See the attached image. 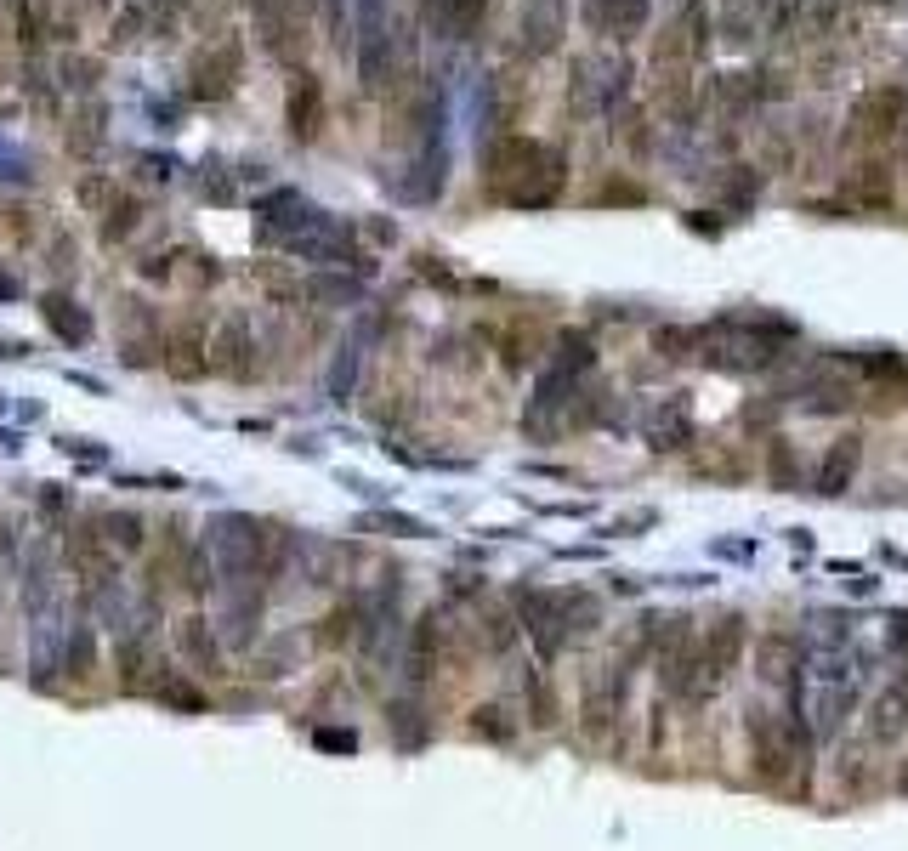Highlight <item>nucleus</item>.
<instances>
[{"label": "nucleus", "instance_id": "obj_8", "mask_svg": "<svg viewBox=\"0 0 908 851\" xmlns=\"http://www.w3.org/2000/svg\"><path fill=\"white\" fill-rule=\"evenodd\" d=\"M69 556H74V568H80L91 585H103V579L114 574V556H108L103 534H91V528H80V534L69 539Z\"/></svg>", "mask_w": 908, "mask_h": 851}, {"label": "nucleus", "instance_id": "obj_12", "mask_svg": "<svg viewBox=\"0 0 908 851\" xmlns=\"http://www.w3.org/2000/svg\"><path fill=\"white\" fill-rule=\"evenodd\" d=\"M233 74H239V52L222 46L216 57L199 63V86H193V97H227V91H233Z\"/></svg>", "mask_w": 908, "mask_h": 851}, {"label": "nucleus", "instance_id": "obj_15", "mask_svg": "<svg viewBox=\"0 0 908 851\" xmlns=\"http://www.w3.org/2000/svg\"><path fill=\"white\" fill-rule=\"evenodd\" d=\"M681 437H687V403H664L659 420H653V443H659V449H676Z\"/></svg>", "mask_w": 908, "mask_h": 851}, {"label": "nucleus", "instance_id": "obj_7", "mask_svg": "<svg viewBox=\"0 0 908 851\" xmlns=\"http://www.w3.org/2000/svg\"><path fill=\"white\" fill-rule=\"evenodd\" d=\"M857 454H863V443H857V437H840L835 449L823 454V466H818V494H840V488L852 483Z\"/></svg>", "mask_w": 908, "mask_h": 851}, {"label": "nucleus", "instance_id": "obj_13", "mask_svg": "<svg viewBox=\"0 0 908 851\" xmlns=\"http://www.w3.org/2000/svg\"><path fill=\"white\" fill-rule=\"evenodd\" d=\"M846 199H857V205H886L891 199V176L886 165H852V176H846Z\"/></svg>", "mask_w": 908, "mask_h": 851}, {"label": "nucleus", "instance_id": "obj_5", "mask_svg": "<svg viewBox=\"0 0 908 851\" xmlns=\"http://www.w3.org/2000/svg\"><path fill=\"white\" fill-rule=\"evenodd\" d=\"M210 369H222V375H250V330H245V318H227L222 330H216V341H210Z\"/></svg>", "mask_w": 908, "mask_h": 851}, {"label": "nucleus", "instance_id": "obj_10", "mask_svg": "<svg viewBox=\"0 0 908 851\" xmlns=\"http://www.w3.org/2000/svg\"><path fill=\"white\" fill-rule=\"evenodd\" d=\"M647 6H653V0H602V18H596V29H602L608 40H630L647 23Z\"/></svg>", "mask_w": 908, "mask_h": 851}, {"label": "nucleus", "instance_id": "obj_14", "mask_svg": "<svg viewBox=\"0 0 908 851\" xmlns=\"http://www.w3.org/2000/svg\"><path fill=\"white\" fill-rule=\"evenodd\" d=\"M40 313H46V324H52L63 341H86V335H91V318L80 313L69 296H46V307H40Z\"/></svg>", "mask_w": 908, "mask_h": 851}, {"label": "nucleus", "instance_id": "obj_16", "mask_svg": "<svg viewBox=\"0 0 908 851\" xmlns=\"http://www.w3.org/2000/svg\"><path fill=\"white\" fill-rule=\"evenodd\" d=\"M483 6H489V0H443V23H449L454 35H472L477 18H483Z\"/></svg>", "mask_w": 908, "mask_h": 851}, {"label": "nucleus", "instance_id": "obj_3", "mask_svg": "<svg viewBox=\"0 0 908 851\" xmlns=\"http://www.w3.org/2000/svg\"><path fill=\"white\" fill-rule=\"evenodd\" d=\"M908 732V687L903 681H891L886 693L869 704V738L874 744H897Z\"/></svg>", "mask_w": 908, "mask_h": 851}, {"label": "nucleus", "instance_id": "obj_20", "mask_svg": "<svg viewBox=\"0 0 908 851\" xmlns=\"http://www.w3.org/2000/svg\"><path fill=\"white\" fill-rule=\"evenodd\" d=\"M80 199H86V205L97 210V205L108 199V182H97V176H91V182H80Z\"/></svg>", "mask_w": 908, "mask_h": 851}, {"label": "nucleus", "instance_id": "obj_1", "mask_svg": "<svg viewBox=\"0 0 908 851\" xmlns=\"http://www.w3.org/2000/svg\"><path fill=\"white\" fill-rule=\"evenodd\" d=\"M489 182L506 205H551L562 188V154L534 137H500L489 148Z\"/></svg>", "mask_w": 908, "mask_h": 851}, {"label": "nucleus", "instance_id": "obj_9", "mask_svg": "<svg viewBox=\"0 0 908 851\" xmlns=\"http://www.w3.org/2000/svg\"><path fill=\"white\" fill-rule=\"evenodd\" d=\"M318 114H324V91H318L313 74H296V91H290V131L296 137H313Z\"/></svg>", "mask_w": 908, "mask_h": 851}, {"label": "nucleus", "instance_id": "obj_2", "mask_svg": "<svg viewBox=\"0 0 908 851\" xmlns=\"http://www.w3.org/2000/svg\"><path fill=\"white\" fill-rule=\"evenodd\" d=\"M903 114H908V91H903V86L863 91V97L852 103V137L880 142V137H891V131L903 125Z\"/></svg>", "mask_w": 908, "mask_h": 851}, {"label": "nucleus", "instance_id": "obj_22", "mask_svg": "<svg viewBox=\"0 0 908 851\" xmlns=\"http://www.w3.org/2000/svg\"><path fill=\"white\" fill-rule=\"evenodd\" d=\"M897 789H903V795H908V761H903V772H897Z\"/></svg>", "mask_w": 908, "mask_h": 851}, {"label": "nucleus", "instance_id": "obj_6", "mask_svg": "<svg viewBox=\"0 0 908 851\" xmlns=\"http://www.w3.org/2000/svg\"><path fill=\"white\" fill-rule=\"evenodd\" d=\"M523 40L528 52H551L562 40V0H528L523 6Z\"/></svg>", "mask_w": 908, "mask_h": 851}, {"label": "nucleus", "instance_id": "obj_19", "mask_svg": "<svg viewBox=\"0 0 908 851\" xmlns=\"http://www.w3.org/2000/svg\"><path fill=\"white\" fill-rule=\"evenodd\" d=\"M494 715H500L494 704H489V710H477L472 727H477V732H489V738H511V727H506V721H494Z\"/></svg>", "mask_w": 908, "mask_h": 851}, {"label": "nucleus", "instance_id": "obj_11", "mask_svg": "<svg viewBox=\"0 0 908 851\" xmlns=\"http://www.w3.org/2000/svg\"><path fill=\"white\" fill-rule=\"evenodd\" d=\"M176 636H182V653H188L199 670H210V676L222 670V647H216V636H210V625L199 619V613H193V619H182V630H176Z\"/></svg>", "mask_w": 908, "mask_h": 851}, {"label": "nucleus", "instance_id": "obj_21", "mask_svg": "<svg viewBox=\"0 0 908 851\" xmlns=\"http://www.w3.org/2000/svg\"><path fill=\"white\" fill-rule=\"evenodd\" d=\"M318 744H324V749H352L358 738H352V732H335V727H324V732H318Z\"/></svg>", "mask_w": 908, "mask_h": 851}, {"label": "nucleus", "instance_id": "obj_4", "mask_svg": "<svg viewBox=\"0 0 908 851\" xmlns=\"http://www.w3.org/2000/svg\"><path fill=\"white\" fill-rule=\"evenodd\" d=\"M256 210L267 216V227H273L279 239H284V233H301L307 222H318V216H324V210H318L313 199H301L296 188H279V193H267V199H262Z\"/></svg>", "mask_w": 908, "mask_h": 851}, {"label": "nucleus", "instance_id": "obj_18", "mask_svg": "<svg viewBox=\"0 0 908 851\" xmlns=\"http://www.w3.org/2000/svg\"><path fill=\"white\" fill-rule=\"evenodd\" d=\"M29 171H35V165H29L18 148H6V142H0V176H6V182H29Z\"/></svg>", "mask_w": 908, "mask_h": 851}, {"label": "nucleus", "instance_id": "obj_17", "mask_svg": "<svg viewBox=\"0 0 908 851\" xmlns=\"http://www.w3.org/2000/svg\"><path fill=\"white\" fill-rule=\"evenodd\" d=\"M103 528H108L103 539H114V545H125V551H137V545H142V534H137L142 522L131 517V511H125V517H103Z\"/></svg>", "mask_w": 908, "mask_h": 851}]
</instances>
